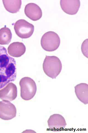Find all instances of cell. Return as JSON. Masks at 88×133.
Masks as SVG:
<instances>
[{
  "instance_id": "1",
  "label": "cell",
  "mask_w": 88,
  "mask_h": 133,
  "mask_svg": "<svg viewBox=\"0 0 88 133\" xmlns=\"http://www.w3.org/2000/svg\"><path fill=\"white\" fill-rule=\"evenodd\" d=\"M16 77L15 59L8 55L5 47L0 45V89L14 81Z\"/></svg>"
},
{
  "instance_id": "2",
  "label": "cell",
  "mask_w": 88,
  "mask_h": 133,
  "mask_svg": "<svg viewBox=\"0 0 88 133\" xmlns=\"http://www.w3.org/2000/svg\"><path fill=\"white\" fill-rule=\"evenodd\" d=\"M43 68L45 74L52 79L56 78L60 73L62 68L61 62L58 57L46 56Z\"/></svg>"
},
{
  "instance_id": "3",
  "label": "cell",
  "mask_w": 88,
  "mask_h": 133,
  "mask_svg": "<svg viewBox=\"0 0 88 133\" xmlns=\"http://www.w3.org/2000/svg\"><path fill=\"white\" fill-rule=\"evenodd\" d=\"M21 96L25 101L30 100L34 97L37 90L36 83L31 78L25 77L19 82Z\"/></svg>"
},
{
  "instance_id": "4",
  "label": "cell",
  "mask_w": 88,
  "mask_h": 133,
  "mask_svg": "<svg viewBox=\"0 0 88 133\" xmlns=\"http://www.w3.org/2000/svg\"><path fill=\"white\" fill-rule=\"evenodd\" d=\"M60 37L56 33L53 31L46 32L42 37L41 44L46 51L52 52L56 50L59 46Z\"/></svg>"
},
{
  "instance_id": "5",
  "label": "cell",
  "mask_w": 88,
  "mask_h": 133,
  "mask_svg": "<svg viewBox=\"0 0 88 133\" xmlns=\"http://www.w3.org/2000/svg\"><path fill=\"white\" fill-rule=\"evenodd\" d=\"M14 28L16 34L22 39H27L31 37L35 28L32 24L23 19L17 21L15 24Z\"/></svg>"
},
{
  "instance_id": "6",
  "label": "cell",
  "mask_w": 88,
  "mask_h": 133,
  "mask_svg": "<svg viewBox=\"0 0 88 133\" xmlns=\"http://www.w3.org/2000/svg\"><path fill=\"white\" fill-rule=\"evenodd\" d=\"M17 110L15 106L10 101H0V118L5 120L11 119L16 116Z\"/></svg>"
},
{
  "instance_id": "7",
  "label": "cell",
  "mask_w": 88,
  "mask_h": 133,
  "mask_svg": "<svg viewBox=\"0 0 88 133\" xmlns=\"http://www.w3.org/2000/svg\"><path fill=\"white\" fill-rule=\"evenodd\" d=\"M49 128L54 132L60 131L64 129L66 125L64 117L59 114H53L50 116L48 121Z\"/></svg>"
},
{
  "instance_id": "8",
  "label": "cell",
  "mask_w": 88,
  "mask_h": 133,
  "mask_svg": "<svg viewBox=\"0 0 88 133\" xmlns=\"http://www.w3.org/2000/svg\"><path fill=\"white\" fill-rule=\"evenodd\" d=\"M17 96V89L14 83L10 82L0 90V98L3 101H12Z\"/></svg>"
},
{
  "instance_id": "9",
  "label": "cell",
  "mask_w": 88,
  "mask_h": 133,
  "mask_svg": "<svg viewBox=\"0 0 88 133\" xmlns=\"http://www.w3.org/2000/svg\"><path fill=\"white\" fill-rule=\"evenodd\" d=\"M60 3L62 10L71 15L76 14L80 5L79 0H60Z\"/></svg>"
},
{
  "instance_id": "10",
  "label": "cell",
  "mask_w": 88,
  "mask_h": 133,
  "mask_svg": "<svg viewBox=\"0 0 88 133\" xmlns=\"http://www.w3.org/2000/svg\"><path fill=\"white\" fill-rule=\"evenodd\" d=\"M25 14L29 18L33 21L40 19L42 16V11L37 4L29 3L25 7Z\"/></svg>"
},
{
  "instance_id": "11",
  "label": "cell",
  "mask_w": 88,
  "mask_h": 133,
  "mask_svg": "<svg viewBox=\"0 0 88 133\" xmlns=\"http://www.w3.org/2000/svg\"><path fill=\"white\" fill-rule=\"evenodd\" d=\"M75 92L79 101L85 105L88 103V85L81 83L75 87Z\"/></svg>"
},
{
  "instance_id": "12",
  "label": "cell",
  "mask_w": 88,
  "mask_h": 133,
  "mask_svg": "<svg viewBox=\"0 0 88 133\" xmlns=\"http://www.w3.org/2000/svg\"><path fill=\"white\" fill-rule=\"evenodd\" d=\"M26 51L25 46L22 43L15 42L11 43L8 46V51L11 56L16 57L21 56Z\"/></svg>"
},
{
  "instance_id": "13",
  "label": "cell",
  "mask_w": 88,
  "mask_h": 133,
  "mask_svg": "<svg viewBox=\"0 0 88 133\" xmlns=\"http://www.w3.org/2000/svg\"><path fill=\"white\" fill-rule=\"evenodd\" d=\"M3 5L6 9L12 14L17 13L19 10L22 4L21 0L3 1Z\"/></svg>"
},
{
  "instance_id": "14",
  "label": "cell",
  "mask_w": 88,
  "mask_h": 133,
  "mask_svg": "<svg viewBox=\"0 0 88 133\" xmlns=\"http://www.w3.org/2000/svg\"><path fill=\"white\" fill-rule=\"evenodd\" d=\"M12 34L9 28L4 27L0 29V44L8 45L11 42Z\"/></svg>"
},
{
  "instance_id": "15",
  "label": "cell",
  "mask_w": 88,
  "mask_h": 133,
  "mask_svg": "<svg viewBox=\"0 0 88 133\" xmlns=\"http://www.w3.org/2000/svg\"><path fill=\"white\" fill-rule=\"evenodd\" d=\"M88 39L83 42L81 47L82 52L83 55L88 58Z\"/></svg>"
}]
</instances>
